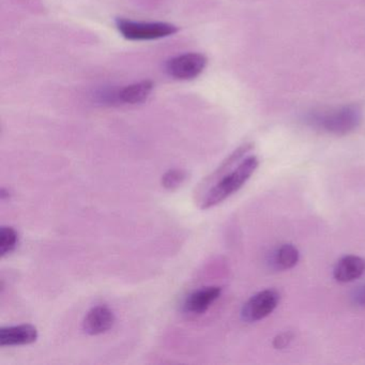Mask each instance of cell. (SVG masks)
<instances>
[{"instance_id":"6da1fadb","label":"cell","mask_w":365,"mask_h":365,"mask_svg":"<svg viewBox=\"0 0 365 365\" xmlns=\"http://www.w3.org/2000/svg\"><path fill=\"white\" fill-rule=\"evenodd\" d=\"M258 165L259 160L255 155L245 158L232 172L228 173L223 178L220 179L219 182L209 190L206 197L202 200V210H208L212 207L217 206L237 193L253 176Z\"/></svg>"},{"instance_id":"7a4b0ae2","label":"cell","mask_w":365,"mask_h":365,"mask_svg":"<svg viewBox=\"0 0 365 365\" xmlns=\"http://www.w3.org/2000/svg\"><path fill=\"white\" fill-rule=\"evenodd\" d=\"M360 121L361 110L352 106L316 113L309 117L314 127L334 135L349 134L358 128Z\"/></svg>"},{"instance_id":"3957f363","label":"cell","mask_w":365,"mask_h":365,"mask_svg":"<svg viewBox=\"0 0 365 365\" xmlns=\"http://www.w3.org/2000/svg\"><path fill=\"white\" fill-rule=\"evenodd\" d=\"M116 26L125 39L131 41H150L175 35L178 31L175 25L163 22H135L117 19Z\"/></svg>"},{"instance_id":"277c9868","label":"cell","mask_w":365,"mask_h":365,"mask_svg":"<svg viewBox=\"0 0 365 365\" xmlns=\"http://www.w3.org/2000/svg\"><path fill=\"white\" fill-rule=\"evenodd\" d=\"M207 57L200 53H187L168 59L165 71L176 80H193L204 72L207 67Z\"/></svg>"},{"instance_id":"5b68a950","label":"cell","mask_w":365,"mask_h":365,"mask_svg":"<svg viewBox=\"0 0 365 365\" xmlns=\"http://www.w3.org/2000/svg\"><path fill=\"white\" fill-rule=\"evenodd\" d=\"M279 302V294L274 289H264L257 292L243 305L241 316L247 322H259L268 317Z\"/></svg>"},{"instance_id":"8992f818","label":"cell","mask_w":365,"mask_h":365,"mask_svg":"<svg viewBox=\"0 0 365 365\" xmlns=\"http://www.w3.org/2000/svg\"><path fill=\"white\" fill-rule=\"evenodd\" d=\"M153 91V83L151 81H142L135 84L123 87L119 91L104 93L101 96L104 102L113 104H135L144 103Z\"/></svg>"},{"instance_id":"52a82bcc","label":"cell","mask_w":365,"mask_h":365,"mask_svg":"<svg viewBox=\"0 0 365 365\" xmlns=\"http://www.w3.org/2000/svg\"><path fill=\"white\" fill-rule=\"evenodd\" d=\"M112 309L106 305L93 307L85 316L83 329L89 335H99L108 332L115 324Z\"/></svg>"},{"instance_id":"ba28073f","label":"cell","mask_w":365,"mask_h":365,"mask_svg":"<svg viewBox=\"0 0 365 365\" xmlns=\"http://www.w3.org/2000/svg\"><path fill=\"white\" fill-rule=\"evenodd\" d=\"M221 292L222 288L219 286H209L195 290L185 299L183 309L187 313L202 315L220 298Z\"/></svg>"},{"instance_id":"9c48e42d","label":"cell","mask_w":365,"mask_h":365,"mask_svg":"<svg viewBox=\"0 0 365 365\" xmlns=\"http://www.w3.org/2000/svg\"><path fill=\"white\" fill-rule=\"evenodd\" d=\"M38 330L33 324L4 327L0 329V346H22L35 343Z\"/></svg>"},{"instance_id":"30bf717a","label":"cell","mask_w":365,"mask_h":365,"mask_svg":"<svg viewBox=\"0 0 365 365\" xmlns=\"http://www.w3.org/2000/svg\"><path fill=\"white\" fill-rule=\"evenodd\" d=\"M365 273V259L360 256L347 255L341 257L333 269V277L339 283H350Z\"/></svg>"},{"instance_id":"8fae6325","label":"cell","mask_w":365,"mask_h":365,"mask_svg":"<svg viewBox=\"0 0 365 365\" xmlns=\"http://www.w3.org/2000/svg\"><path fill=\"white\" fill-rule=\"evenodd\" d=\"M300 254L292 243H285L275 251L272 256V264L279 270H288L298 264Z\"/></svg>"},{"instance_id":"7c38bea8","label":"cell","mask_w":365,"mask_h":365,"mask_svg":"<svg viewBox=\"0 0 365 365\" xmlns=\"http://www.w3.org/2000/svg\"><path fill=\"white\" fill-rule=\"evenodd\" d=\"M19 245V235L14 227L3 226L0 230V254L3 257L14 253Z\"/></svg>"},{"instance_id":"4fadbf2b","label":"cell","mask_w":365,"mask_h":365,"mask_svg":"<svg viewBox=\"0 0 365 365\" xmlns=\"http://www.w3.org/2000/svg\"><path fill=\"white\" fill-rule=\"evenodd\" d=\"M187 179V173L182 170H170L162 176V185L165 189L174 190L180 187Z\"/></svg>"},{"instance_id":"5bb4252c","label":"cell","mask_w":365,"mask_h":365,"mask_svg":"<svg viewBox=\"0 0 365 365\" xmlns=\"http://www.w3.org/2000/svg\"><path fill=\"white\" fill-rule=\"evenodd\" d=\"M292 339V333H282V334L277 335V336L273 339V347L277 348V349H283V348L287 347V346L289 345Z\"/></svg>"},{"instance_id":"9a60e30c","label":"cell","mask_w":365,"mask_h":365,"mask_svg":"<svg viewBox=\"0 0 365 365\" xmlns=\"http://www.w3.org/2000/svg\"><path fill=\"white\" fill-rule=\"evenodd\" d=\"M352 301L354 304L359 307H365V284L362 286H359L354 290L351 294Z\"/></svg>"}]
</instances>
